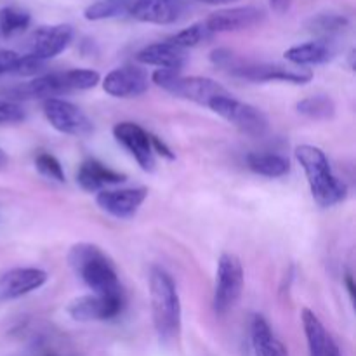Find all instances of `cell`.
Returning <instances> with one entry per match:
<instances>
[{
	"label": "cell",
	"instance_id": "1",
	"mask_svg": "<svg viewBox=\"0 0 356 356\" xmlns=\"http://www.w3.org/2000/svg\"><path fill=\"white\" fill-rule=\"evenodd\" d=\"M68 264L92 294L124 296L113 263L94 243H75L68 252Z\"/></svg>",
	"mask_w": 356,
	"mask_h": 356
},
{
	"label": "cell",
	"instance_id": "2",
	"mask_svg": "<svg viewBox=\"0 0 356 356\" xmlns=\"http://www.w3.org/2000/svg\"><path fill=\"white\" fill-rule=\"evenodd\" d=\"M149 301L156 336L162 343H174L181 334V301L172 277L160 266L149 270Z\"/></svg>",
	"mask_w": 356,
	"mask_h": 356
},
{
	"label": "cell",
	"instance_id": "3",
	"mask_svg": "<svg viewBox=\"0 0 356 356\" xmlns=\"http://www.w3.org/2000/svg\"><path fill=\"white\" fill-rule=\"evenodd\" d=\"M294 153L306 174L313 200L320 207H332L348 197V186L334 174L322 149L313 145H299Z\"/></svg>",
	"mask_w": 356,
	"mask_h": 356
},
{
	"label": "cell",
	"instance_id": "4",
	"mask_svg": "<svg viewBox=\"0 0 356 356\" xmlns=\"http://www.w3.org/2000/svg\"><path fill=\"white\" fill-rule=\"evenodd\" d=\"M99 73L94 70H66V72L47 73L33 79L31 82L7 87L2 92L7 101L13 99H49L61 94L75 92V90L92 89L99 83Z\"/></svg>",
	"mask_w": 356,
	"mask_h": 356
},
{
	"label": "cell",
	"instance_id": "5",
	"mask_svg": "<svg viewBox=\"0 0 356 356\" xmlns=\"http://www.w3.org/2000/svg\"><path fill=\"white\" fill-rule=\"evenodd\" d=\"M152 82L174 96L193 101L202 106H207L216 96L228 94V90L216 80L207 79V76H184L181 75V72H174V70L159 68L153 72Z\"/></svg>",
	"mask_w": 356,
	"mask_h": 356
},
{
	"label": "cell",
	"instance_id": "6",
	"mask_svg": "<svg viewBox=\"0 0 356 356\" xmlns=\"http://www.w3.org/2000/svg\"><path fill=\"white\" fill-rule=\"evenodd\" d=\"M243 266L235 254L225 252L218 261L216 270V285L212 306L219 316H225L238 305L243 292Z\"/></svg>",
	"mask_w": 356,
	"mask_h": 356
},
{
	"label": "cell",
	"instance_id": "7",
	"mask_svg": "<svg viewBox=\"0 0 356 356\" xmlns=\"http://www.w3.org/2000/svg\"><path fill=\"white\" fill-rule=\"evenodd\" d=\"M207 108L235 125L243 134L252 136V138H263L270 131V120L259 108L235 99L229 92L216 96L207 104Z\"/></svg>",
	"mask_w": 356,
	"mask_h": 356
},
{
	"label": "cell",
	"instance_id": "8",
	"mask_svg": "<svg viewBox=\"0 0 356 356\" xmlns=\"http://www.w3.org/2000/svg\"><path fill=\"white\" fill-rule=\"evenodd\" d=\"M233 76L250 80V82H289L305 86L313 79V72L305 66H287L280 63H252L236 58L228 70Z\"/></svg>",
	"mask_w": 356,
	"mask_h": 356
},
{
	"label": "cell",
	"instance_id": "9",
	"mask_svg": "<svg viewBox=\"0 0 356 356\" xmlns=\"http://www.w3.org/2000/svg\"><path fill=\"white\" fill-rule=\"evenodd\" d=\"M49 124L61 134L87 138L94 132V124L79 106L59 97H49L42 104Z\"/></svg>",
	"mask_w": 356,
	"mask_h": 356
},
{
	"label": "cell",
	"instance_id": "10",
	"mask_svg": "<svg viewBox=\"0 0 356 356\" xmlns=\"http://www.w3.org/2000/svg\"><path fill=\"white\" fill-rule=\"evenodd\" d=\"M125 296L87 294L73 299L66 313L76 322H104L113 320L124 312Z\"/></svg>",
	"mask_w": 356,
	"mask_h": 356
},
{
	"label": "cell",
	"instance_id": "11",
	"mask_svg": "<svg viewBox=\"0 0 356 356\" xmlns=\"http://www.w3.org/2000/svg\"><path fill=\"white\" fill-rule=\"evenodd\" d=\"M113 138L117 139L118 145L124 146L132 159L138 162L145 172H153L155 170V153H153L149 134L134 122H120L113 127Z\"/></svg>",
	"mask_w": 356,
	"mask_h": 356
},
{
	"label": "cell",
	"instance_id": "12",
	"mask_svg": "<svg viewBox=\"0 0 356 356\" xmlns=\"http://www.w3.org/2000/svg\"><path fill=\"white\" fill-rule=\"evenodd\" d=\"M73 40V28L70 24H52V26H40L31 33L28 40V56L40 61L56 58L61 54Z\"/></svg>",
	"mask_w": 356,
	"mask_h": 356
},
{
	"label": "cell",
	"instance_id": "13",
	"mask_svg": "<svg viewBox=\"0 0 356 356\" xmlns=\"http://www.w3.org/2000/svg\"><path fill=\"white\" fill-rule=\"evenodd\" d=\"M266 19V13L259 7L243 6V7H229V9H219L212 13L205 19V26L214 33H228V31L249 30L257 26Z\"/></svg>",
	"mask_w": 356,
	"mask_h": 356
},
{
	"label": "cell",
	"instance_id": "14",
	"mask_svg": "<svg viewBox=\"0 0 356 356\" xmlns=\"http://www.w3.org/2000/svg\"><path fill=\"white\" fill-rule=\"evenodd\" d=\"M148 73L145 68L138 65H125L115 68L104 76L103 89L104 92L113 97H138L148 90Z\"/></svg>",
	"mask_w": 356,
	"mask_h": 356
},
{
	"label": "cell",
	"instance_id": "15",
	"mask_svg": "<svg viewBox=\"0 0 356 356\" xmlns=\"http://www.w3.org/2000/svg\"><path fill=\"white\" fill-rule=\"evenodd\" d=\"M49 275L38 268H10L0 273V302L14 301L44 287Z\"/></svg>",
	"mask_w": 356,
	"mask_h": 356
},
{
	"label": "cell",
	"instance_id": "16",
	"mask_svg": "<svg viewBox=\"0 0 356 356\" xmlns=\"http://www.w3.org/2000/svg\"><path fill=\"white\" fill-rule=\"evenodd\" d=\"M148 197L146 188H124V190L97 191L96 204L101 211L117 219H131L138 214L139 207Z\"/></svg>",
	"mask_w": 356,
	"mask_h": 356
},
{
	"label": "cell",
	"instance_id": "17",
	"mask_svg": "<svg viewBox=\"0 0 356 356\" xmlns=\"http://www.w3.org/2000/svg\"><path fill=\"white\" fill-rule=\"evenodd\" d=\"M184 0H134L129 9L134 19L152 24H174L186 14Z\"/></svg>",
	"mask_w": 356,
	"mask_h": 356
},
{
	"label": "cell",
	"instance_id": "18",
	"mask_svg": "<svg viewBox=\"0 0 356 356\" xmlns=\"http://www.w3.org/2000/svg\"><path fill=\"white\" fill-rule=\"evenodd\" d=\"M127 176L110 169L96 159H87L76 170V183L86 191H101L111 184L125 183Z\"/></svg>",
	"mask_w": 356,
	"mask_h": 356
},
{
	"label": "cell",
	"instance_id": "19",
	"mask_svg": "<svg viewBox=\"0 0 356 356\" xmlns=\"http://www.w3.org/2000/svg\"><path fill=\"white\" fill-rule=\"evenodd\" d=\"M136 61L141 65L159 66L162 70H174V72H181L184 65L188 63V54L184 49L176 47L174 44L167 42H159V44L146 45L145 49L136 54Z\"/></svg>",
	"mask_w": 356,
	"mask_h": 356
},
{
	"label": "cell",
	"instance_id": "20",
	"mask_svg": "<svg viewBox=\"0 0 356 356\" xmlns=\"http://www.w3.org/2000/svg\"><path fill=\"white\" fill-rule=\"evenodd\" d=\"M337 47L329 38H318V40L306 42V44L294 45V47L285 51V59L296 66H309V65H323L330 59L336 58Z\"/></svg>",
	"mask_w": 356,
	"mask_h": 356
},
{
	"label": "cell",
	"instance_id": "21",
	"mask_svg": "<svg viewBox=\"0 0 356 356\" xmlns=\"http://www.w3.org/2000/svg\"><path fill=\"white\" fill-rule=\"evenodd\" d=\"M302 327H305L306 341H308L309 356H336L339 353L336 341L332 339L323 323L312 309L305 308L301 312Z\"/></svg>",
	"mask_w": 356,
	"mask_h": 356
},
{
	"label": "cell",
	"instance_id": "22",
	"mask_svg": "<svg viewBox=\"0 0 356 356\" xmlns=\"http://www.w3.org/2000/svg\"><path fill=\"white\" fill-rule=\"evenodd\" d=\"M254 356H289L287 348L273 334L270 323L263 316L256 315L250 325Z\"/></svg>",
	"mask_w": 356,
	"mask_h": 356
},
{
	"label": "cell",
	"instance_id": "23",
	"mask_svg": "<svg viewBox=\"0 0 356 356\" xmlns=\"http://www.w3.org/2000/svg\"><path fill=\"white\" fill-rule=\"evenodd\" d=\"M247 167L252 172L259 174L264 177H282L289 174L291 170V163L285 156L277 155V153H259L252 152L245 156Z\"/></svg>",
	"mask_w": 356,
	"mask_h": 356
},
{
	"label": "cell",
	"instance_id": "24",
	"mask_svg": "<svg viewBox=\"0 0 356 356\" xmlns=\"http://www.w3.org/2000/svg\"><path fill=\"white\" fill-rule=\"evenodd\" d=\"M348 26H350V19L337 13H320L306 21V28L312 33L322 35V38H329V40L332 35L341 33Z\"/></svg>",
	"mask_w": 356,
	"mask_h": 356
},
{
	"label": "cell",
	"instance_id": "25",
	"mask_svg": "<svg viewBox=\"0 0 356 356\" xmlns=\"http://www.w3.org/2000/svg\"><path fill=\"white\" fill-rule=\"evenodd\" d=\"M298 111L312 120H330L336 117V103L330 96L316 94V96L305 97L296 104Z\"/></svg>",
	"mask_w": 356,
	"mask_h": 356
},
{
	"label": "cell",
	"instance_id": "26",
	"mask_svg": "<svg viewBox=\"0 0 356 356\" xmlns=\"http://www.w3.org/2000/svg\"><path fill=\"white\" fill-rule=\"evenodd\" d=\"M132 2L134 0H97L83 10V17L89 21H101L122 16L129 13Z\"/></svg>",
	"mask_w": 356,
	"mask_h": 356
},
{
	"label": "cell",
	"instance_id": "27",
	"mask_svg": "<svg viewBox=\"0 0 356 356\" xmlns=\"http://www.w3.org/2000/svg\"><path fill=\"white\" fill-rule=\"evenodd\" d=\"M31 16L21 7L7 6L0 9V33L3 37H13L30 26Z\"/></svg>",
	"mask_w": 356,
	"mask_h": 356
},
{
	"label": "cell",
	"instance_id": "28",
	"mask_svg": "<svg viewBox=\"0 0 356 356\" xmlns=\"http://www.w3.org/2000/svg\"><path fill=\"white\" fill-rule=\"evenodd\" d=\"M209 38H212V33L207 30L205 23H195L191 24V26L184 28V30L177 31L174 37L169 38V42L176 45V47H181L186 51L188 47H195V45L204 44Z\"/></svg>",
	"mask_w": 356,
	"mask_h": 356
},
{
	"label": "cell",
	"instance_id": "29",
	"mask_svg": "<svg viewBox=\"0 0 356 356\" xmlns=\"http://www.w3.org/2000/svg\"><path fill=\"white\" fill-rule=\"evenodd\" d=\"M35 167H37L38 172H40L42 176L47 177V179L58 181V183H65L66 181L65 170H63L61 163H59V160L56 159L54 155H51V153H40V155L35 159Z\"/></svg>",
	"mask_w": 356,
	"mask_h": 356
},
{
	"label": "cell",
	"instance_id": "30",
	"mask_svg": "<svg viewBox=\"0 0 356 356\" xmlns=\"http://www.w3.org/2000/svg\"><path fill=\"white\" fill-rule=\"evenodd\" d=\"M26 118L23 108L14 101L0 99V125L3 124H17Z\"/></svg>",
	"mask_w": 356,
	"mask_h": 356
},
{
	"label": "cell",
	"instance_id": "31",
	"mask_svg": "<svg viewBox=\"0 0 356 356\" xmlns=\"http://www.w3.org/2000/svg\"><path fill=\"white\" fill-rule=\"evenodd\" d=\"M44 70V61L40 59H35L31 56L23 54L17 58L16 65H14L13 73L14 75H21V76H30V75H37L38 72Z\"/></svg>",
	"mask_w": 356,
	"mask_h": 356
},
{
	"label": "cell",
	"instance_id": "32",
	"mask_svg": "<svg viewBox=\"0 0 356 356\" xmlns=\"http://www.w3.org/2000/svg\"><path fill=\"white\" fill-rule=\"evenodd\" d=\"M19 54L14 51H0V75L3 73H13L14 65H16Z\"/></svg>",
	"mask_w": 356,
	"mask_h": 356
},
{
	"label": "cell",
	"instance_id": "33",
	"mask_svg": "<svg viewBox=\"0 0 356 356\" xmlns=\"http://www.w3.org/2000/svg\"><path fill=\"white\" fill-rule=\"evenodd\" d=\"M149 141H152L153 152L159 153L160 156H163V159H167V160H174V159H176V155H174L172 149H170L169 146L165 145V143L160 141V138H156V136L149 134Z\"/></svg>",
	"mask_w": 356,
	"mask_h": 356
},
{
	"label": "cell",
	"instance_id": "34",
	"mask_svg": "<svg viewBox=\"0 0 356 356\" xmlns=\"http://www.w3.org/2000/svg\"><path fill=\"white\" fill-rule=\"evenodd\" d=\"M291 3L292 0H270V6L271 9L277 10L278 14H284L291 9Z\"/></svg>",
	"mask_w": 356,
	"mask_h": 356
},
{
	"label": "cell",
	"instance_id": "35",
	"mask_svg": "<svg viewBox=\"0 0 356 356\" xmlns=\"http://www.w3.org/2000/svg\"><path fill=\"white\" fill-rule=\"evenodd\" d=\"M198 2L212 3V6H221V3H232V2H236V0H198Z\"/></svg>",
	"mask_w": 356,
	"mask_h": 356
},
{
	"label": "cell",
	"instance_id": "36",
	"mask_svg": "<svg viewBox=\"0 0 356 356\" xmlns=\"http://www.w3.org/2000/svg\"><path fill=\"white\" fill-rule=\"evenodd\" d=\"M346 285H348V291H350V294L353 296L355 294V285H353V278H351V275H348V277H346Z\"/></svg>",
	"mask_w": 356,
	"mask_h": 356
},
{
	"label": "cell",
	"instance_id": "37",
	"mask_svg": "<svg viewBox=\"0 0 356 356\" xmlns=\"http://www.w3.org/2000/svg\"><path fill=\"white\" fill-rule=\"evenodd\" d=\"M7 160H9V159H7V153L3 152L2 148H0V169H2V167L6 165V163H7Z\"/></svg>",
	"mask_w": 356,
	"mask_h": 356
},
{
	"label": "cell",
	"instance_id": "38",
	"mask_svg": "<svg viewBox=\"0 0 356 356\" xmlns=\"http://www.w3.org/2000/svg\"><path fill=\"white\" fill-rule=\"evenodd\" d=\"M336 356H341V353H337V355H336Z\"/></svg>",
	"mask_w": 356,
	"mask_h": 356
}]
</instances>
